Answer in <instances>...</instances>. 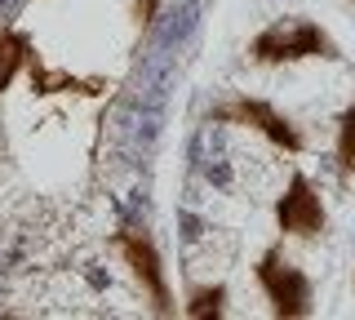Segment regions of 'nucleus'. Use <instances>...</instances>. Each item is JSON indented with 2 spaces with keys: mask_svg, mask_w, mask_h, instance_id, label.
Masks as SVG:
<instances>
[{
  "mask_svg": "<svg viewBox=\"0 0 355 320\" xmlns=\"http://www.w3.org/2000/svg\"><path fill=\"white\" fill-rule=\"evenodd\" d=\"M111 249L116 258L129 267L133 285L147 298V312L151 316H173L178 312V298H173V285H169V267H164V253L155 245V236L147 227H120L111 236Z\"/></svg>",
  "mask_w": 355,
  "mask_h": 320,
  "instance_id": "nucleus-4",
  "label": "nucleus"
},
{
  "mask_svg": "<svg viewBox=\"0 0 355 320\" xmlns=\"http://www.w3.org/2000/svg\"><path fill=\"white\" fill-rule=\"evenodd\" d=\"M209 125H231V129H249V134L266 138L275 151H284V156H306V134L302 125H297L288 112L271 103V98H258V94H231L222 98V103L209 107Z\"/></svg>",
  "mask_w": 355,
  "mask_h": 320,
  "instance_id": "nucleus-2",
  "label": "nucleus"
},
{
  "mask_svg": "<svg viewBox=\"0 0 355 320\" xmlns=\"http://www.w3.org/2000/svg\"><path fill=\"white\" fill-rule=\"evenodd\" d=\"M155 9H160V0H133V27H151Z\"/></svg>",
  "mask_w": 355,
  "mask_h": 320,
  "instance_id": "nucleus-9",
  "label": "nucleus"
},
{
  "mask_svg": "<svg viewBox=\"0 0 355 320\" xmlns=\"http://www.w3.org/2000/svg\"><path fill=\"white\" fill-rule=\"evenodd\" d=\"M227 285L222 280H209V285H191L187 289V303H182V316L187 320H222L227 316Z\"/></svg>",
  "mask_w": 355,
  "mask_h": 320,
  "instance_id": "nucleus-8",
  "label": "nucleus"
},
{
  "mask_svg": "<svg viewBox=\"0 0 355 320\" xmlns=\"http://www.w3.org/2000/svg\"><path fill=\"white\" fill-rule=\"evenodd\" d=\"M275 231H280L284 240H306V245L324 240V231H329L324 196H320V187L311 183L302 169L288 174L284 192L275 196Z\"/></svg>",
  "mask_w": 355,
  "mask_h": 320,
  "instance_id": "nucleus-5",
  "label": "nucleus"
},
{
  "mask_svg": "<svg viewBox=\"0 0 355 320\" xmlns=\"http://www.w3.org/2000/svg\"><path fill=\"white\" fill-rule=\"evenodd\" d=\"M253 280H258V289H262V298H266V307H271L275 320H306L315 312V280L288 258L280 240L258 253Z\"/></svg>",
  "mask_w": 355,
  "mask_h": 320,
  "instance_id": "nucleus-3",
  "label": "nucleus"
},
{
  "mask_svg": "<svg viewBox=\"0 0 355 320\" xmlns=\"http://www.w3.org/2000/svg\"><path fill=\"white\" fill-rule=\"evenodd\" d=\"M333 169H338L342 187L355 183V103L342 107L338 129H333Z\"/></svg>",
  "mask_w": 355,
  "mask_h": 320,
  "instance_id": "nucleus-7",
  "label": "nucleus"
},
{
  "mask_svg": "<svg viewBox=\"0 0 355 320\" xmlns=\"http://www.w3.org/2000/svg\"><path fill=\"white\" fill-rule=\"evenodd\" d=\"M351 5H355V0H351Z\"/></svg>",
  "mask_w": 355,
  "mask_h": 320,
  "instance_id": "nucleus-11",
  "label": "nucleus"
},
{
  "mask_svg": "<svg viewBox=\"0 0 355 320\" xmlns=\"http://www.w3.org/2000/svg\"><path fill=\"white\" fill-rule=\"evenodd\" d=\"M31 58H36V40L14 23H0V94L31 67Z\"/></svg>",
  "mask_w": 355,
  "mask_h": 320,
  "instance_id": "nucleus-6",
  "label": "nucleus"
},
{
  "mask_svg": "<svg viewBox=\"0 0 355 320\" xmlns=\"http://www.w3.org/2000/svg\"><path fill=\"white\" fill-rule=\"evenodd\" d=\"M249 62L293 67V62H342V45L306 14H280L249 40Z\"/></svg>",
  "mask_w": 355,
  "mask_h": 320,
  "instance_id": "nucleus-1",
  "label": "nucleus"
},
{
  "mask_svg": "<svg viewBox=\"0 0 355 320\" xmlns=\"http://www.w3.org/2000/svg\"><path fill=\"white\" fill-rule=\"evenodd\" d=\"M351 289H355V280H351Z\"/></svg>",
  "mask_w": 355,
  "mask_h": 320,
  "instance_id": "nucleus-10",
  "label": "nucleus"
}]
</instances>
